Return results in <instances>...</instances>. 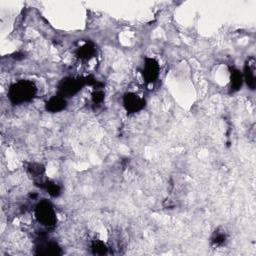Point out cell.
<instances>
[{
	"mask_svg": "<svg viewBox=\"0 0 256 256\" xmlns=\"http://www.w3.org/2000/svg\"><path fill=\"white\" fill-rule=\"evenodd\" d=\"M67 106L66 98L63 97L61 95H55L49 98L45 103V108L47 111L51 113H56L64 110Z\"/></svg>",
	"mask_w": 256,
	"mask_h": 256,
	"instance_id": "cell-8",
	"label": "cell"
},
{
	"mask_svg": "<svg viewBox=\"0 0 256 256\" xmlns=\"http://www.w3.org/2000/svg\"><path fill=\"white\" fill-rule=\"evenodd\" d=\"M37 88L30 80H18L14 82L8 89V97L12 104L19 105L30 102L35 97Z\"/></svg>",
	"mask_w": 256,
	"mask_h": 256,
	"instance_id": "cell-1",
	"label": "cell"
},
{
	"mask_svg": "<svg viewBox=\"0 0 256 256\" xmlns=\"http://www.w3.org/2000/svg\"><path fill=\"white\" fill-rule=\"evenodd\" d=\"M141 72L144 80L147 83L155 82L158 79L160 73V66L158 61L154 58H146Z\"/></svg>",
	"mask_w": 256,
	"mask_h": 256,
	"instance_id": "cell-5",
	"label": "cell"
},
{
	"mask_svg": "<svg viewBox=\"0 0 256 256\" xmlns=\"http://www.w3.org/2000/svg\"><path fill=\"white\" fill-rule=\"evenodd\" d=\"M27 171H28V173L31 175V177L34 179V181H35L36 183H39V182H40V183H41V187H43L45 181L42 180V177H43V175H44L45 170H44V167H43L41 164H38V163H31V164H29V166H28V168H27Z\"/></svg>",
	"mask_w": 256,
	"mask_h": 256,
	"instance_id": "cell-9",
	"label": "cell"
},
{
	"mask_svg": "<svg viewBox=\"0 0 256 256\" xmlns=\"http://www.w3.org/2000/svg\"><path fill=\"white\" fill-rule=\"evenodd\" d=\"M243 82H244V80H243L242 72L239 71L236 68H232L231 73H230V88H231V90L233 92L240 90Z\"/></svg>",
	"mask_w": 256,
	"mask_h": 256,
	"instance_id": "cell-10",
	"label": "cell"
},
{
	"mask_svg": "<svg viewBox=\"0 0 256 256\" xmlns=\"http://www.w3.org/2000/svg\"><path fill=\"white\" fill-rule=\"evenodd\" d=\"M43 187L47 190V192L49 193V195H51L52 197H57L60 195L61 193V188L58 184H56L55 182L52 181H45Z\"/></svg>",
	"mask_w": 256,
	"mask_h": 256,
	"instance_id": "cell-15",
	"label": "cell"
},
{
	"mask_svg": "<svg viewBox=\"0 0 256 256\" xmlns=\"http://www.w3.org/2000/svg\"><path fill=\"white\" fill-rule=\"evenodd\" d=\"M38 253L42 255H57L61 253L60 247L54 242L42 243L38 248Z\"/></svg>",
	"mask_w": 256,
	"mask_h": 256,
	"instance_id": "cell-12",
	"label": "cell"
},
{
	"mask_svg": "<svg viewBox=\"0 0 256 256\" xmlns=\"http://www.w3.org/2000/svg\"><path fill=\"white\" fill-rule=\"evenodd\" d=\"M243 80L246 82V85L251 89H255L256 80H255V61L253 58H250L246 61L243 69Z\"/></svg>",
	"mask_w": 256,
	"mask_h": 256,
	"instance_id": "cell-7",
	"label": "cell"
},
{
	"mask_svg": "<svg viewBox=\"0 0 256 256\" xmlns=\"http://www.w3.org/2000/svg\"><path fill=\"white\" fill-rule=\"evenodd\" d=\"M35 217L41 225L45 227H53L56 224V213L50 202L43 200L39 202L35 208Z\"/></svg>",
	"mask_w": 256,
	"mask_h": 256,
	"instance_id": "cell-2",
	"label": "cell"
},
{
	"mask_svg": "<svg viewBox=\"0 0 256 256\" xmlns=\"http://www.w3.org/2000/svg\"><path fill=\"white\" fill-rule=\"evenodd\" d=\"M123 106L128 113H137L145 106V100L135 92H127L123 96Z\"/></svg>",
	"mask_w": 256,
	"mask_h": 256,
	"instance_id": "cell-4",
	"label": "cell"
},
{
	"mask_svg": "<svg viewBox=\"0 0 256 256\" xmlns=\"http://www.w3.org/2000/svg\"><path fill=\"white\" fill-rule=\"evenodd\" d=\"M226 240H227L226 232L224 231L223 229H221V228H218L212 234L210 243H211V245L213 247H221V246H223L224 244L226 243Z\"/></svg>",
	"mask_w": 256,
	"mask_h": 256,
	"instance_id": "cell-11",
	"label": "cell"
},
{
	"mask_svg": "<svg viewBox=\"0 0 256 256\" xmlns=\"http://www.w3.org/2000/svg\"><path fill=\"white\" fill-rule=\"evenodd\" d=\"M75 56L80 64L86 65V64L92 62L97 56V48L93 43L86 42L76 50Z\"/></svg>",
	"mask_w": 256,
	"mask_h": 256,
	"instance_id": "cell-6",
	"label": "cell"
},
{
	"mask_svg": "<svg viewBox=\"0 0 256 256\" xmlns=\"http://www.w3.org/2000/svg\"><path fill=\"white\" fill-rule=\"evenodd\" d=\"M91 249L92 252L96 255H104L108 251L106 244L100 240H94L91 244Z\"/></svg>",
	"mask_w": 256,
	"mask_h": 256,
	"instance_id": "cell-14",
	"label": "cell"
},
{
	"mask_svg": "<svg viewBox=\"0 0 256 256\" xmlns=\"http://www.w3.org/2000/svg\"><path fill=\"white\" fill-rule=\"evenodd\" d=\"M102 85L100 83L97 84V87L95 86L93 92H92V95H91V100H92V103L96 106H99L103 103L104 101V97H105V93L102 89Z\"/></svg>",
	"mask_w": 256,
	"mask_h": 256,
	"instance_id": "cell-13",
	"label": "cell"
},
{
	"mask_svg": "<svg viewBox=\"0 0 256 256\" xmlns=\"http://www.w3.org/2000/svg\"><path fill=\"white\" fill-rule=\"evenodd\" d=\"M86 83V80L79 77H65L63 78L59 84H58V92L59 95L63 96V97H70V96L75 95L78 93L84 84Z\"/></svg>",
	"mask_w": 256,
	"mask_h": 256,
	"instance_id": "cell-3",
	"label": "cell"
}]
</instances>
